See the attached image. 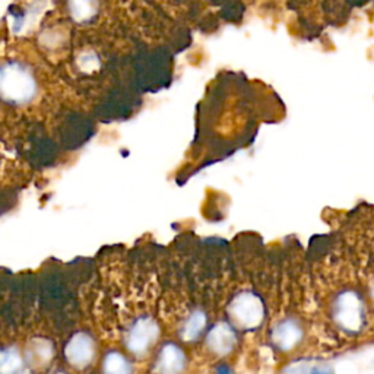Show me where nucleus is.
Masks as SVG:
<instances>
[{
    "instance_id": "1",
    "label": "nucleus",
    "mask_w": 374,
    "mask_h": 374,
    "mask_svg": "<svg viewBox=\"0 0 374 374\" xmlns=\"http://www.w3.org/2000/svg\"><path fill=\"white\" fill-rule=\"evenodd\" d=\"M227 313L230 323L240 331H256L265 322V304L261 295L253 291H243L230 301Z\"/></svg>"
},
{
    "instance_id": "2",
    "label": "nucleus",
    "mask_w": 374,
    "mask_h": 374,
    "mask_svg": "<svg viewBox=\"0 0 374 374\" xmlns=\"http://www.w3.org/2000/svg\"><path fill=\"white\" fill-rule=\"evenodd\" d=\"M35 96V81L28 70L16 63L0 67V97L6 101L21 104Z\"/></svg>"
},
{
    "instance_id": "3",
    "label": "nucleus",
    "mask_w": 374,
    "mask_h": 374,
    "mask_svg": "<svg viewBox=\"0 0 374 374\" xmlns=\"http://www.w3.org/2000/svg\"><path fill=\"white\" fill-rule=\"evenodd\" d=\"M332 317L346 334H358L366 324V306L356 291H342L334 300Z\"/></svg>"
},
{
    "instance_id": "4",
    "label": "nucleus",
    "mask_w": 374,
    "mask_h": 374,
    "mask_svg": "<svg viewBox=\"0 0 374 374\" xmlns=\"http://www.w3.org/2000/svg\"><path fill=\"white\" fill-rule=\"evenodd\" d=\"M159 324L151 316L136 317L125 332V346L135 357H144L159 338Z\"/></svg>"
},
{
    "instance_id": "5",
    "label": "nucleus",
    "mask_w": 374,
    "mask_h": 374,
    "mask_svg": "<svg viewBox=\"0 0 374 374\" xmlns=\"http://www.w3.org/2000/svg\"><path fill=\"white\" fill-rule=\"evenodd\" d=\"M66 363L75 370L88 368L97 356V344L86 331H78L70 336L63 348Z\"/></svg>"
},
{
    "instance_id": "6",
    "label": "nucleus",
    "mask_w": 374,
    "mask_h": 374,
    "mask_svg": "<svg viewBox=\"0 0 374 374\" xmlns=\"http://www.w3.org/2000/svg\"><path fill=\"white\" fill-rule=\"evenodd\" d=\"M239 344L237 329L230 322H218L206 334L205 345L210 354L227 357Z\"/></svg>"
},
{
    "instance_id": "7",
    "label": "nucleus",
    "mask_w": 374,
    "mask_h": 374,
    "mask_svg": "<svg viewBox=\"0 0 374 374\" xmlns=\"http://www.w3.org/2000/svg\"><path fill=\"white\" fill-rule=\"evenodd\" d=\"M304 331L300 322L294 317H287L273 324L271 331V341L273 346L283 353H290L302 341Z\"/></svg>"
},
{
    "instance_id": "8",
    "label": "nucleus",
    "mask_w": 374,
    "mask_h": 374,
    "mask_svg": "<svg viewBox=\"0 0 374 374\" xmlns=\"http://www.w3.org/2000/svg\"><path fill=\"white\" fill-rule=\"evenodd\" d=\"M187 366V357L183 348L174 342L164 344L155 358V374H181Z\"/></svg>"
},
{
    "instance_id": "9",
    "label": "nucleus",
    "mask_w": 374,
    "mask_h": 374,
    "mask_svg": "<svg viewBox=\"0 0 374 374\" xmlns=\"http://www.w3.org/2000/svg\"><path fill=\"white\" fill-rule=\"evenodd\" d=\"M27 360L22 351L13 345L0 348V374H23Z\"/></svg>"
},
{
    "instance_id": "10",
    "label": "nucleus",
    "mask_w": 374,
    "mask_h": 374,
    "mask_svg": "<svg viewBox=\"0 0 374 374\" xmlns=\"http://www.w3.org/2000/svg\"><path fill=\"white\" fill-rule=\"evenodd\" d=\"M23 356H26V360L28 364H33V366H37V367H44L45 364H49L55 356V348H53V344L45 339V338H37L34 339L26 353H23Z\"/></svg>"
},
{
    "instance_id": "11",
    "label": "nucleus",
    "mask_w": 374,
    "mask_h": 374,
    "mask_svg": "<svg viewBox=\"0 0 374 374\" xmlns=\"http://www.w3.org/2000/svg\"><path fill=\"white\" fill-rule=\"evenodd\" d=\"M208 326V316L203 310H193L180 327V338L184 342L198 341Z\"/></svg>"
},
{
    "instance_id": "12",
    "label": "nucleus",
    "mask_w": 374,
    "mask_h": 374,
    "mask_svg": "<svg viewBox=\"0 0 374 374\" xmlns=\"http://www.w3.org/2000/svg\"><path fill=\"white\" fill-rule=\"evenodd\" d=\"M103 374H133L132 361L122 351L110 349L104 354L101 361Z\"/></svg>"
},
{
    "instance_id": "13",
    "label": "nucleus",
    "mask_w": 374,
    "mask_h": 374,
    "mask_svg": "<svg viewBox=\"0 0 374 374\" xmlns=\"http://www.w3.org/2000/svg\"><path fill=\"white\" fill-rule=\"evenodd\" d=\"M69 13L76 22H88L97 15V0H69Z\"/></svg>"
},
{
    "instance_id": "14",
    "label": "nucleus",
    "mask_w": 374,
    "mask_h": 374,
    "mask_svg": "<svg viewBox=\"0 0 374 374\" xmlns=\"http://www.w3.org/2000/svg\"><path fill=\"white\" fill-rule=\"evenodd\" d=\"M78 64H79V69L84 70V72L91 74L94 72V70H97L100 67V60L94 53H84L78 57Z\"/></svg>"
},
{
    "instance_id": "15",
    "label": "nucleus",
    "mask_w": 374,
    "mask_h": 374,
    "mask_svg": "<svg viewBox=\"0 0 374 374\" xmlns=\"http://www.w3.org/2000/svg\"><path fill=\"white\" fill-rule=\"evenodd\" d=\"M307 374H334V368L331 366H314Z\"/></svg>"
},
{
    "instance_id": "16",
    "label": "nucleus",
    "mask_w": 374,
    "mask_h": 374,
    "mask_svg": "<svg viewBox=\"0 0 374 374\" xmlns=\"http://www.w3.org/2000/svg\"><path fill=\"white\" fill-rule=\"evenodd\" d=\"M214 374H234L232 368L230 364L227 363H220L218 366H215L214 368Z\"/></svg>"
},
{
    "instance_id": "17",
    "label": "nucleus",
    "mask_w": 374,
    "mask_h": 374,
    "mask_svg": "<svg viewBox=\"0 0 374 374\" xmlns=\"http://www.w3.org/2000/svg\"><path fill=\"white\" fill-rule=\"evenodd\" d=\"M50 374H67V373L63 371V370H57V371H53V373H50Z\"/></svg>"
},
{
    "instance_id": "18",
    "label": "nucleus",
    "mask_w": 374,
    "mask_h": 374,
    "mask_svg": "<svg viewBox=\"0 0 374 374\" xmlns=\"http://www.w3.org/2000/svg\"><path fill=\"white\" fill-rule=\"evenodd\" d=\"M371 298H373V301H374V285L371 287Z\"/></svg>"
}]
</instances>
